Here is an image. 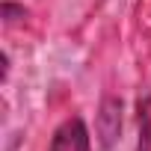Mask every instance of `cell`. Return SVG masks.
I'll list each match as a JSON object with an SVG mask.
<instances>
[{
    "instance_id": "cell-3",
    "label": "cell",
    "mask_w": 151,
    "mask_h": 151,
    "mask_svg": "<svg viewBox=\"0 0 151 151\" xmlns=\"http://www.w3.org/2000/svg\"><path fill=\"white\" fill-rule=\"evenodd\" d=\"M139 151H151V119H148V107L139 110Z\"/></svg>"
},
{
    "instance_id": "cell-1",
    "label": "cell",
    "mask_w": 151,
    "mask_h": 151,
    "mask_svg": "<svg viewBox=\"0 0 151 151\" xmlns=\"http://www.w3.org/2000/svg\"><path fill=\"white\" fill-rule=\"evenodd\" d=\"M47 151H92V139H89V127L80 116L65 119L56 130L53 139L47 145Z\"/></svg>"
},
{
    "instance_id": "cell-2",
    "label": "cell",
    "mask_w": 151,
    "mask_h": 151,
    "mask_svg": "<svg viewBox=\"0 0 151 151\" xmlns=\"http://www.w3.org/2000/svg\"><path fill=\"white\" fill-rule=\"evenodd\" d=\"M119 130H122V101L119 98H104L101 113H98V136H101V145L110 148L116 142Z\"/></svg>"
}]
</instances>
